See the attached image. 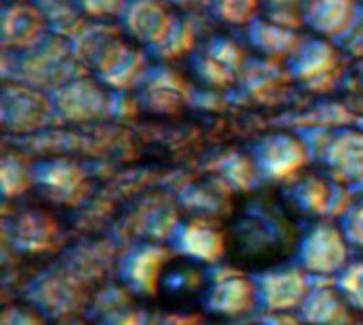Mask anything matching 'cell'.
I'll list each match as a JSON object with an SVG mask.
<instances>
[{
	"mask_svg": "<svg viewBox=\"0 0 363 325\" xmlns=\"http://www.w3.org/2000/svg\"><path fill=\"white\" fill-rule=\"evenodd\" d=\"M304 321L294 317L291 313H268L262 325H302Z\"/></svg>",
	"mask_w": 363,
	"mask_h": 325,
	"instance_id": "cell-40",
	"label": "cell"
},
{
	"mask_svg": "<svg viewBox=\"0 0 363 325\" xmlns=\"http://www.w3.org/2000/svg\"><path fill=\"white\" fill-rule=\"evenodd\" d=\"M177 15L166 0H128L117 23L125 38L151 51L170 32Z\"/></svg>",
	"mask_w": 363,
	"mask_h": 325,
	"instance_id": "cell-13",
	"label": "cell"
},
{
	"mask_svg": "<svg viewBox=\"0 0 363 325\" xmlns=\"http://www.w3.org/2000/svg\"><path fill=\"white\" fill-rule=\"evenodd\" d=\"M49 34L43 13L32 0H6L0 15V43L4 53H19Z\"/></svg>",
	"mask_w": 363,
	"mask_h": 325,
	"instance_id": "cell-17",
	"label": "cell"
},
{
	"mask_svg": "<svg viewBox=\"0 0 363 325\" xmlns=\"http://www.w3.org/2000/svg\"><path fill=\"white\" fill-rule=\"evenodd\" d=\"M128 0H77L81 11L91 21H111L119 19Z\"/></svg>",
	"mask_w": 363,
	"mask_h": 325,
	"instance_id": "cell-37",
	"label": "cell"
},
{
	"mask_svg": "<svg viewBox=\"0 0 363 325\" xmlns=\"http://www.w3.org/2000/svg\"><path fill=\"white\" fill-rule=\"evenodd\" d=\"M347 57L349 55L336 40L306 36L302 47L287 62V68L296 85L313 94H325L342 81Z\"/></svg>",
	"mask_w": 363,
	"mask_h": 325,
	"instance_id": "cell-2",
	"label": "cell"
},
{
	"mask_svg": "<svg viewBox=\"0 0 363 325\" xmlns=\"http://www.w3.org/2000/svg\"><path fill=\"white\" fill-rule=\"evenodd\" d=\"M200 43L202 40H200V32H198V23H196L194 15L191 13H179L170 32L164 36V40L157 47H153L149 51V55L155 62L174 64L179 60L191 57Z\"/></svg>",
	"mask_w": 363,
	"mask_h": 325,
	"instance_id": "cell-29",
	"label": "cell"
},
{
	"mask_svg": "<svg viewBox=\"0 0 363 325\" xmlns=\"http://www.w3.org/2000/svg\"><path fill=\"white\" fill-rule=\"evenodd\" d=\"M194 75L211 89H230L240 81L242 70L249 64L245 47L225 34L204 38L189 57Z\"/></svg>",
	"mask_w": 363,
	"mask_h": 325,
	"instance_id": "cell-3",
	"label": "cell"
},
{
	"mask_svg": "<svg viewBox=\"0 0 363 325\" xmlns=\"http://www.w3.org/2000/svg\"><path fill=\"white\" fill-rule=\"evenodd\" d=\"M149 68V51L138 47L136 43L125 40L123 36L102 53V57L94 64L91 72L113 92H136Z\"/></svg>",
	"mask_w": 363,
	"mask_h": 325,
	"instance_id": "cell-12",
	"label": "cell"
},
{
	"mask_svg": "<svg viewBox=\"0 0 363 325\" xmlns=\"http://www.w3.org/2000/svg\"><path fill=\"white\" fill-rule=\"evenodd\" d=\"M172 264V253L160 245H140L117 262L119 283L125 285L136 298L155 296L162 290V279Z\"/></svg>",
	"mask_w": 363,
	"mask_h": 325,
	"instance_id": "cell-15",
	"label": "cell"
},
{
	"mask_svg": "<svg viewBox=\"0 0 363 325\" xmlns=\"http://www.w3.org/2000/svg\"><path fill=\"white\" fill-rule=\"evenodd\" d=\"M123 30L119 28V23L113 21H87L81 32L77 36L70 38L74 57L79 60V64L85 70H91L94 64L102 57V53L117 43L119 38H123Z\"/></svg>",
	"mask_w": 363,
	"mask_h": 325,
	"instance_id": "cell-28",
	"label": "cell"
},
{
	"mask_svg": "<svg viewBox=\"0 0 363 325\" xmlns=\"http://www.w3.org/2000/svg\"><path fill=\"white\" fill-rule=\"evenodd\" d=\"M247 40L259 57H268V60L287 64L294 57V53L302 47V43L306 40V34L302 30L277 23V21L268 19L266 15H259L247 28Z\"/></svg>",
	"mask_w": 363,
	"mask_h": 325,
	"instance_id": "cell-24",
	"label": "cell"
},
{
	"mask_svg": "<svg viewBox=\"0 0 363 325\" xmlns=\"http://www.w3.org/2000/svg\"><path fill=\"white\" fill-rule=\"evenodd\" d=\"M194 98L191 85L187 79L172 66L153 62L147 77L136 89L138 104L155 115H177Z\"/></svg>",
	"mask_w": 363,
	"mask_h": 325,
	"instance_id": "cell-11",
	"label": "cell"
},
{
	"mask_svg": "<svg viewBox=\"0 0 363 325\" xmlns=\"http://www.w3.org/2000/svg\"><path fill=\"white\" fill-rule=\"evenodd\" d=\"M87 175L70 160H47L34 166V187L55 204L72 206L87 196Z\"/></svg>",
	"mask_w": 363,
	"mask_h": 325,
	"instance_id": "cell-18",
	"label": "cell"
},
{
	"mask_svg": "<svg viewBox=\"0 0 363 325\" xmlns=\"http://www.w3.org/2000/svg\"><path fill=\"white\" fill-rule=\"evenodd\" d=\"M340 49L349 55V57H355V60H362L363 57V4L359 6L351 28L345 32V36L338 40Z\"/></svg>",
	"mask_w": 363,
	"mask_h": 325,
	"instance_id": "cell-39",
	"label": "cell"
},
{
	"mask_svg": "<svg viewBox=\"0 0 363 325\" xmlns=\"http://www.w3.org/2000/svg\"><path fill=\"white\" fill-rule=\"evenodd\" d=\"M53 117L68 123H87L113 113V94L89 75H79L49 94Z\"/></svg>",
	"mask_w": 363,
	"mask_h": 325,
	"instance_id": "cell-4",
	"label": "cell"
},
{
	"mask_svg": "<svg viewBox=\"0 0 363 325\" xmlns=\"http://www.w3.org/2000/svg\"><path fill=\"white\" fill-rule=\"evenodd\" d=\"M89 315L96 325H143L147 319V313L136 304V296L121 283L98 292Z\"/></svg>",
	"mask_w": 363,
	"mask_h": 325,
	"instance_id": "cell-26",
	"label": "cell"
},
{
	"mask_svg": "<svg viewBox=\"0 0 363 325\" xmlns=\"http://www.w3.org/2000/svg\"><path fill=\"white\" fill-rule=\"evenodd\" d=\"M257 290V302L268 313H294L306 302L313 277L300 266L268 268L253 277Z\"/></svg>",
	"mask_w": 363,
	"mask_h": 325,
	"instance_id": "cell-10",
	"label": "cell"
},
{
	"mask_svg": "<svg viewBox=\"0 0 363 325\" xmlns=\"http://www.w3.org/2000/svg\"><path fill=\"white\" fill-rule=\"evenodd\" d=\"M9 236L19 253L40 255L51 251L60 241V224L55 217L40 209H26L15 213L9 226Z\"/></svg>",
	"mask_w": 363,
	"mask_h": 325,
	"instance_id": "cell-21",
	"label": "cell"
},
{
	"mask_svg": "<svg viewBox=\"0 0 363 325\" xmlns=\"http://www.w3.org/2000/svg\"><path fill=\"white\" fill-rule=\"evenodd\" d=\"M351 243L347 241L340 226L321 221L313 226L298 247L300 268L315 279L338 277L351 262Z\"/></svg>",
	"mask_w": 363,
	"mask_h": 325,
	"instance_id": "cell-5",
	"label": "cell"
},
{
	"mask_svg": "<svg viewBox=\"0 0 363 325\" xmlns=\"http://www.w3.org/2000/svg\"><path fill=\"white\" fill-rule=\"evenodd\" d=\"M36 9L43 13L49 34L72 38L81 32V28L89 21L77 0H32Z\"/></svg>",
	"mask_w": 363,
	"mask_h": 325,
	"instance_id": "cell-30",
	"label": "cell"
},
{
	"mask_svg": "<svg viewBox=\"0 0 363 325\" xmlns=\"http://www.w3.org/2000/svg\"><path fill=\"white\" fill-rule=\"evenodd\" d=\"M355 77H357L359 85L363 87V57L362 60H357V64H355Z\"/></svg>",
	"mask_w": 363,
	"mask_h": 325,
	"instance_id": "cell-42",
	"label": "cell"
},
{
	"mask_svg": "<svg viewBox=\"0 0 363 325\" xmlns=\"http://www.w3.org/2000/svg\"><path fill=\"white\" fill-rule=\"evenodd\" d=\"M359 2H362V4H363V0H359Z\"/></svg>",
	"mask_w": 363,
	"mask_h": 325,
	"instance_id": "cell-44",
	"label": "cell"
},
{
	"mask_svg": "<svg viewBox=\"0 0 363 325\" xmlns=\"http://www.w3.org/2000/svg\"><path fill=\"white\" fill-rule=\"evenodd\" d=\"M6 55L13 57V79L6 81H19L47 94L68 83L70 79L85 75V68L74 57L70 40L55 34H47L40 43L26 51Z\"/></svg>",
	"mask_w": 363,
	"mask_h": 325,
	"instance_id": "cell-1",
	"label": "cell"
},
{
	"mask_svg": "<svg viewBox=\"0 0 363 325\" xmlns=\"http://www.w3.org/2000/svg\"><path fill=\"white\" fill-rule=\"evenodd\" d=\"M291 234L287 217L277 209L264 206L242 215L240 226H236V241H240L245 253H251V258H270L277 251L287 249V245H291Z\"/></svg>",
	"mask_w": 363,
	"mask_h": 325,
	"instance_id": "cell-14",
	"label": "cell"
},
{
	"mask_svg": "<svg viewBox=\"0 0 363 325\" xmlns=\"http://www.w3.org/2000/svg\"><path fill=\"white\" fill-rule=\"evenodd\" d=\"M34 166L17 151L2 155V194L6 200L19 198L34 187Z\"/></svg>",
	"mask_w": 363,
	"mask_h": 325,
	"instance_id": "cell-31",
	"label": "cell"
},
{
	"mask_svg": "<svg viewBox=\"0 0 363 325\" xmlns=\"http://www.w3.org/2000/svg\"><path fill=\"white\" fill-rule=\"evenodd\" d=\"M0 119L9 134H34L53 119L51 98L32 85L6 81L0 96Z\"/></svg>",
	"mask_w": 363,
	"mask_h": 325,
	"instance_id": "cell-7",
	"label": "cell"
},
{
	"mask_svg": "<svg viewBox=\"0 0 363 325\" xmlns=\"http://www.w3.org/2000/svg\"><path fill=\"white\" fill-rule=\"evenodd\" d=\"M255 281L232 266H215L206 272L202 307L211 315L236 319L257 307Z\"/></svg>",
	"mask_w": 363,
	"mask_h": 325,
	"instance_id": "cell-6",
	"label": "cell"
},
{
	"mask_svg": "<svg viewBox=\"0 0 363 325\" xmlns=\"http://www.w3.org/2000/svg\"><path fill=\"white\" fill-rule=\"evenodd\" d=\"M359 6V0H308L306 28L315 36L338 43L351 28Z\"/></svg>",
	"mask_w": 363,
	"mask_h": 325,
	"instance_id": "cell-25",
	"label": "cell"
},
{
	"mask_svg": "<svg viewBox=\"0 0 363 325\" xmlns=\"http://www.w3.org/2000/svg\"><path fill=\"white\" fill-rule=\"evenodd\" d=\"M2 325H49L47 317L36 307L13 304L6 307L2 313Z\"/></svg>",
	"mask_w": 363,
	"mask_h": 325,
	"instance_id": "cell-38",
	"label": "cell"
},
{
	"mask_svg": "<svg viewBox=\"0 0 363 325\" xmlns=\"http://www.w3.org/2000/svg\"><path fill=\"white\" fill-rule=\"evenodd\" d=\"M251 158L262 177L291 183L311 162V151L302 136L289 132H272L253 147Z\"/></svg>",
	"mask_w": 363,
	"mask_h": 325,
	"instance_id": "cell-9",
	"label": "cell"
},
{
	"mask_svg": "<svg viewBox=\"0 0 363 325\" xmlns=\"http://www.w3.org/2000/svg\"><path fill=\"white\" fill-rule=\"evenodd\" d=\"M208 13L232 28H249L262 13V0H208Z\"/></svg>",
	"mask_w": 363,
	"mask_h": 325,
	"instance_id": "cell-33",
	"label": "cell"
},
{
	"mask_svg": "<svg viewBox=\"0 0 363 325\" xmlns=\"http://www.w3.org/2000/svg\"><path fill=\"white\" fill-rule=\"evenodd\" d=\"M304 325H357L355 309L347 302L336 281L313 279L311 294L300 309Z\"/></svg>",
	"mask_w": 363,
	"mask_h": 325,
	"instance_id": "cell-23",
	"label": "cell"
},
{
	"mask_svg": "<svg viewBox=\"0 0 363 325\" xmlns=\"http://www.w3.org/2000/svg\"><path fill=\"white\" fill-rule=\"evenodd\" d=\"M232 189L223 179H206L185 187L181 196V204L196 219H208L219 224L221 215H225L232 206Z\"/></svg>",
	"mask_w": 363,
	"mask_h": 325,
	"instance_id": "cell-27",
	"label": "cell"
},
{
	"mask_svg": "<svg viewBox=\"0 0 363 325\" xmlns=\"http://www.w3.org/2000/svg\"><path fill=\"white\" fill-rule=\"evenodd\" d=\"M259 325H262V324H259Z\"/></svg>",
	"mask_w": 363,
	"mask_h": 325,
	"instance_id": "cell-45",
	"label": "cell"
},
{
	"mask_svg": "<svg viewBox=\"0 0 363 325\" xmlns=\"http://www.w3.org/2000/svg\"><path fill=\"white\" fill-rule=\"evenodd\" d=\"M347 236V241L353 247L363 249V196L362 198H353L351 206L345 211V215L340 217L338 224Z\"/></svg>",
	"mask_w": 363,
	"mask_h": 325,
	"instance_id": "cell-36",
	"label": "cell"
},
{
	"mask_svg": "<svg viewBox=\"0 0 363 325\" xmlns=\"http://www.w3.org/2000/svg\"><path fill=\"white\" fill-rule=\"evenodd\" d=\"M28 300L45 317H70L87 307V283L64 266L34 279L28 287Z\"/></svg>",
	"mask_w": 363,
	"mask_h": 325,
	"instance_id": "cell-8",
	"label": "cell"
},
{
	"mask_svg": "<svg viewBox=\"0 0 363 325\" xmlns=\"http://www.w3.org/2000/svg\"><path fill=\"white\" fill-rule=\"evenodd\" d=\"M321 162L328 166L338 183H363V130H334Z\"/></svg>",
	"mask_w": 363,
	"mask_h": 325,
	"instance_id": "cell-22",
	"label": "cell"
},
{
	"mask_svg": "<svg viewBox=\"0 0 363 325\" xmlns=\"http://www.w3.org/2000/svg\"><path fill=\"white\" fill-rule=\"evenodd\" d=\"M306 4L308 0H262V9L268 19L304 30L306 28Z\"/></svg>",
	"mask_w": 363,
	"mask_h": 325,
	"instance_id": "cell-34",
	"label": "cell"
},
{
	"mask_svg": "<svg viewBox=\"0 0 363 325\" xmlns=\"http://www.w3.org/2000/svg\"><path fill=\"white\" fill-rule=\"evenodd\" d=\"M291 204L308 215V217H328V215H345V206L338 204V198H349V192L342 183L330 181L321 175H304L291 181L289 185Z\"/></svg>",
	"mask_w": 363,
	"mask_h": 325,
	"instance_id": "cell-20",
	"label": "cell"
},
{
	"mask_svg": "<svg viewBox=\"0 0 363 325\" xmlns=\"http://www.w3.org/2000/svg\"><path fill=\"white\" fill-rule=\"evenodd\" d=\"M68 325H96L94 321H70Z\"/></svg>",
	"mask_w": 363,
	"mask_h": 325,
	"instance_id": "cell-43",
	"label": "cell"
},
{
	"mask_svg": "<svg viewBox=\"0 0 363 325\" xmlns=\"http://www.w3.org/2000/svg\"><path fill=\"white\" fill-rule=\"evenodd\" d=\"M291 83H294V79H291L285 62H277V60L257 55L255 60H249L247 68L240 75L236 89H238L240 98H245L251 104L272 106L285 98Z\"/></svg>",
	"mask_w": 363,
	"mask_h": 325,
	"instance_id": "cell-16",
	"label": "cell"
},
{
	"mask_svg": "<svg viewBox=\"0 0 363 325\" xmlns=\"http://www.w3.org/2000/svg\"><path fill=\"white\" fill-rule=\"evenodd\" d=\"M206 285V272L200 270L194 262H183V264H170L164 279H162V290L168 296H191V294H202Z\"/></svg>",
	"mask_w": 363,
	"mask_h": 325,
	"instance_id": "cell-32",
	"label": "cell"
},
{
	"mask_svg": "<svg viewBox=\"0 0 363 325\" xmlns=\"http://www.w3.org/2000/svg\"><path fill=\"white\" fill-rule=\"evenodd\" d=\"M172 9H181L183 13H194L200 6H206L208 0H166Z\"/></svg>",
	"mask_w": 363,
	"mask_h": 325,
	"instance_id": "cell-41",
	"label": "cell"
},
{
	"mask_svg": "<svg viewBox=\"0 0 363 325\" xmlns=\"http://www.w3.org/2000/svg\"><path fill=\"white\" fill-rule=\"evenodd\" d=\"M170 249L189 262L215 264L225 255L228 238L215 221L187 217L168 241Z\"/></svg>",
	"mask_w": 363,
	"mask_h": 325,
	"instance_id": "cell-19",
	"label": "cell"
},
{
	"mask_svg": "<svg viewBox=\"0 0 363 325\" xmlns=\"http://www.w3.org/2000/svg\"><path fill=\"white\" fill-rule=\"evenodd\" d=\"M336 285L347 298V302L363 313V260L362 262H351L338 277Z\"/></svg>",
	"mask_w": 363,
	"mask_h": 325,
	"instance_id": "cell-35",
	"label": "cell"
}]
</instances>
